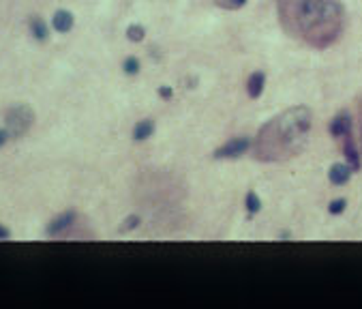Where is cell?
Returning a JSON list of instances; mask_svg holds the SVG:
<instances>
[{"label":"cell","mask_w":362,"mask_h":309,"mask_svg":"<svg viewBox=\"0 0 362 309\" xmlns=\"http://www.w3.org/2000/svg\"><path fill=\"white\" fill-rule=\"evenodd\" d=\"M75 221H77V215L73 211H64V213H60L58 217H54L50 221V226H47V234H50V236H58L62 232H67V230L73 226Z\"/></svg>","instance_id":"obj_5"},{"label":"cell","mask_w":362,"mask_h":309,"mask_svg":"<svg viewBox=\"0 0 362 309\" xmlns=\"http://www.w3.org/2000/svg\"><path fill=\"white\" fill-rule=\"evenodd\" d=\"M9 140H11V133H9V129H0V146H5Z\"/></svg>","instance_id":"obj_20"},{"label":"cell","mask_w":362,"mask_h":309,"mask_svg":"<svg viewBox=\"0 0 362 309\" xmlns=\"http://www.w3.org/2000/svg\"><path fill=\"white\" fill-rule=\"evenodd\" d=\"M123 69H125V73H129V75L140 73V60L135 58V56H129V58L123 62Z\"/></svg>","instance_id":"obj_16"},{"label":"cell","mask_w":362,"mask_h":309,"mask_svg":"<svg viewBox=\"0 0 362 309\" xmlns=\"http://www.w3.org/2000/svg\"><path fill=\"white\" fill-rule=\"evenodd\" d=\"M313 116L304 106L289 108L287 112L275 116L257 133L253 155L260 161H285L300 155L309 142Z\"/></svg>","instance_id":"obj_2"},{"label":"cell","mask_w":362,"mask_h":309,"mask_svg":"<svg viewBox=\"0 0 362 309\" xmlns=\"http://www.w3.org/2000/svg\"><path fill=\"white\" fill-rule=\"evenodd\" d=\"M360 142H362V131H360Z\"/></svg>","instance_id":"obj_22"},{"label":"cell","mask_w":362,"mask_h":309,"mask_svg":"<svg viewBox=\"0 0 362 309\" xmlns=\"http://www.w3.org/2000/svg\"><path fill=\"white\" fill-rule=\"evenodd\" d=\"M345 206H347V202H345L343 197H341V200H332V202H330V209H328V211H330L332 215H339V213L345 211Z\"/></svg>","instance_id":"obj_17"},{"label":"cell","mask_w":362,"mask_h":309,"mask_svg":"<svg viewBox=\"0 0 362 309\" xmlns=\"http://www.w3.org/2000/svg\"><path fill=\"white\" fill-rule=\"evenodd\" d=\"M264 86H266V75H264L262 71H255V73H251V77H249V86H247L249 97L257 99L264 92Z\"/></svg>","instance_id":"obj_10"},{"label":"cell","mask_w":362,"mask_h":309,"mask_svg":"<svg viewBox=\"0 0 362 309\" xmlns=\"http://www.w3.org/2000/svg\"><path fill=\"white\" fill-rule=\"evenodd\" d=\"M260 209H262V200L257 197L255 191H249L247 193V211L251 213V215H255V213H260Z\"/></svg>","instance_id":"obj_13"},{"label":"cell","mask_w":362,"mask_h":309,"mask_svg":"<svg viewBox=\"0 0 362 309\" xmlns=\"http://www.w3.org/2000/svg\"><path fill=\"white\" fill-rule=\"evenodd\" d=\"M214 5L221 7V9H227V11H236L247 5V0H214Z\"/></svg>","instance_id":"obj_15"},{"label":"cell","mask_w":362,"mask_h":309,"mask_svg":"<svg viewBox=\"0 0 362 309\" xmlns=\"http://www.w3.org/2000/svg\"><path fill=\"white\" fill-rule=\"evenodd\" d=\"M279 15L289 35L317 50L343 33V9L336 0H279Z\"/></svg>","instance_id":"obj_1"},{"label":"cell","mask_w":362,"mask_h":309,"mask_svg":"<svg viewBox=\"0 0 362 309\" xmlns=\"http://www.w3.org/2000/svg\"><path fill=\"white\" fill-rule=\"evenodd\" d=\"M345 159H347V163L353 168V172H358L360 170V155H358V150H356V144H353V138H351V133H347L345 136Z\"/></svg>","instance_id":"obj_9"},{"label":"cell","mask_w":362,"mask_h":309,"mask_svg":"<svg viewBox=\"0 0 362 309\" xmlns=\"http://www.w3.org/2000/svg\"><path fill=\"white\" fill-rule=\"evenodd\" d=\"M5 123H7V129H9L11 138H22L32 127V123H35V112H32L28 106H15L7 112Z\"/></svg>","instance_id":"obj_3"},{"label":"cell","mask_w":362,"mask_h":309,"mask_svg":"<svg viewBox=\"0 0 362 309\" xmlns=\"http://www.w3.org/2000/svg\"><path fill=\"white\" fill-rule=\"evenodd\" d=\"M28 26H30V33H32V37H35L37 41H45V39L50 37V30H47L45 20H41L39 15H32Z\"/></svg>","instance_id":"obj_11"},{"label":"cell","mask_w":362,"mask_h":309,"mask_svg":"<svg viewBox=\"0 0 362 309\" xmlns=\"http://www.w3.org/2000/svg\"><path fill=\"white\" fill-rule=\"evenodd\" d=\"M144 35H146V30H144V26H140V24H133V26L127 28V37L131 39V41H135V43H140L144 39Z\"/></svg>","instance_id":"obj_14"},{"label":"cell","mask_w":362,"mask_h":309,"mask_svg":"<svg viewBox=\"0 0 362 309\" xmlns=\"http://www.w3.org/2000/svg\"><path fill=\"white\" fill-rule=\"evenodd\" d=\"M138 226H140V217L133 215V217H129V219L125 221V226L120 228V230H123V232H127V230H133V228H138Z\"/></svg>","instance_id":"obj_18"},{"label":"cell","mask_w":362,"mask_h":309,"mask_svg":"<svg viewBox=\"0 0 362 309\" xmlns=\"http://www.w3.org/2000/svg\"><path fill=\"white\" fill-rule=\"evenodd\" d=\"M249 148H251V140L249 138H234V140H229L227 144H223L221 148H216L214 157L216 159H234V157L245 155Z\"/></svg>","instance_id":"obj_4"},{"label":"cell","mask_w":362,"mask_h":309,"mask_svg":"<svg viewBox=\"0 0 362 309\" xmlns=\"http://www.w3.org/2000/svg\"><path fill=\"white\" fill-rule=\"evenodd\" d=\"M7 239H11V232L3 224H0V241H7Z\"/></svg>","instance_id":"obj_21"},{"label":"cell","mask_w":362,"mask_h":309,"mask_svg":"<svg viewBox=\"0 0 362 309\" xmlns=\"http://www.w3.org/2000/svg\"><path fill=\"white\" fill-rule=\"evenodd\" d=\"M73 24H75V18H73V13L67 11V9H62V11H56L54 13V18H52V26L56 33H69L71 28H73Z\"/></svg>","instance_id":"obj_6"},{"label":"cell","mask_w":362,"mask_h":309,"mask_svg":"<svg viewBox=\"0 0 362 309\" xmlns=\"http://www.w3.org/2000/svg\"><path fill=\"white\" fill-rule=\"evenodd\" d=\"M351 172H353V168L349 163H334L330 172H328V178H330L332 185H345L349 180Z\"/></svg>","instance_id":"obj_7"},{"label":"cell","mask_w":362,"mask_h":309,"mask_svg":"<svg viewBox=\"0 0 362 309\" xmlns=\"http://www.w3.org/2000/svg\"><path fill=\"white\" fill-rule=\"evenodd\" d=\"M159 94L163 99H172V94H174V90L170 88V86H159Z\"/></svg>","instance_id":"obj_19"},{"label":"cell","mask_w":362,"mask_h":309,"mask_svg":"<svg viewBox=\"0 0 362 309\" xmlns=\"http://www.w3.org/2000/svg\"><path fill=\"white\" fill-rule=\"evenodd\" d=\"M347 133H351V118L349 114H341L336 116L330 123V136L332 138H345Z\"/></svg>","instance_id":"obj_8"},{"label":"cell","mask_w":362,"mask_h":309,"mask_svg":"<svg viewBox=\"0 0 362 309\" xmlns=\"http://www.w3.org/2000/svg\"><path fill=\"white\" fill-rule=\"evenodd\" d=\"M152 133H155V123L150 121H140L138 125H135V129H133V140L135 142H144V140H148Z\"/></svg>","instance_id":"obj_12"}]
</instances>
